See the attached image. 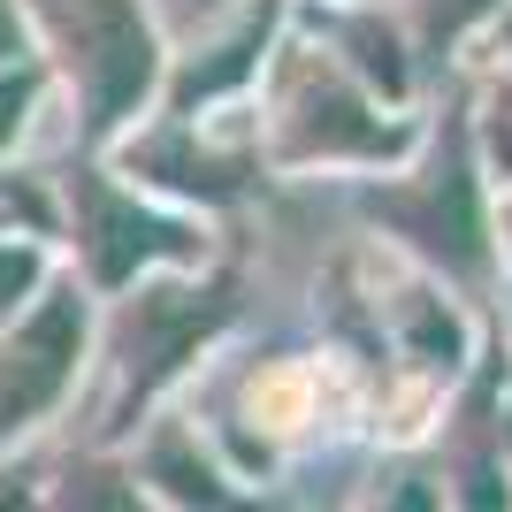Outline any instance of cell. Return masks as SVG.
Returning <instances> with one entry per match:
<instances>
[{
	"instance_id": "obj_1",
	"label": "cell",
	"mask_w": 512,
	"mask_h": 512,
	"mask_svg": "<svg viewBox=\"0 0 512 512\" xmlns=\"http://www.w3.org/2000/svg\"><path fill=\"white\" fill-rule=\"evenodd\" d=\"M46 16H54V31L69 46L77 85H85L92 130H115L153 77V39L138 23V8L130 0H46Z\"/></svg>"
},
{
	"instance_id": "obj_2",
	"label": "cell",
	"mask_w": 512,
	"mask_h": 512,
	"mask_svg": "<svg viewBox=\"0 0 512 512\" xmlns=\"http://www.w3.org/2000/svg\"><path fill=\"white\" fill-rule=\"evenodd\" d=\"M77 337H85V314H77V299H69V291H54V299L23 321L16 337L0 344V436H8V428H23L39 406H54V398H62L69 360H77Z\"/></svg>"
},
{
	"instance_id": "obj_3",
	"label": "cell",
	"mask_w": 512,
	"mask_h": 512,
	"mask_svg": "<svg viewBox=\"0 0 512 512\" xmlns=\"http://www.w3.org/2000/svg\"><path fill=\"white\" fill-rule=\"evenodd\" d=\"M291 115H299V153H383L390 130H375L360 115V107L344 100L329 77H314V69H299V85H291Z\"/></svg>"
},
{
	"instance_id": "obj_4",
	"label": "cell",
	"mask_w": 512,
	"mask_h": 512,
	"mask_svg": "<svg viewBox=\"0 0 512 512\" xmlns=\"http://www.w3.org/2000/svg\"><path fill=\"white\" fill-rule=\"evenodd\" d=\"M85 245H92V268H100L107 283H123L146 253H184V237H176L169 222L115 207L107 192H92V237H85Z\"/></svg>"
},
{
	"instance_id": "obj_5",
	"label": "cell",
	"mask_w": 512,
	"mask_h": 512,
	"mask_svg": "<svg viewBox=\"0 0 512 512\" xmlns=\"http://www.w3.org/2000/svg\"><path fill=\"white\" fill-rule=\"evenodd\" d=\"M69 512H138L123 497V482H107V474H85L77 490H69Z\"/></svg>"
},
{
	"instance_id": "obj_6",
	"label": "cell",
	"mask_w": 512,
	"mask_h": 512,
	"mask_svg": "<svg viewBox=\"0 0 512 512\" xmlns=\"http://www.w3.org/2000/svg\"><path fill=\"white\" fill-rule=\"evenodd\" d=\"M31 276H39V260H31V253H0V314L16 306V291H23Z\"/></svg>"
},
{
	"instance_id": "obj_7",
	"label": "cell",
	"mask_w": 512,
	"mask_h": 512,
	"mask_svg": "<svg viewBox=\"0 0 512 512\" xmlns=\"http://www.w3.org/2000/svg\"><path fill=\"white\" fill-rule=\"evenodd\" d=\"M23 100H31V85H23V77H0V138L23 123Z\"/></svg>"
},
{
	"instance_id": "obj_8",
	"label": "cell",
	"mask_w": 512,
	"mask_h": 512,
	"mask_svg": "<svg viewBox=\"0 0 512 512\" xmlns=\"http://www.w3.org/2000/svg\"><path fill=\"white\" fill-rule=\"evenodd\" d=\"M474 8H482V0H436V31H459Z\"/></svg>"
},
{
	"instance_id": "obj_9",
	"label": "cell",
	"mask_w": 512,
	"mask_h": 512,
	"mask_svg": "<svg viewBox=\"0 0 512 512\" xmlns=\"http://www.w3.org/2000/svg\"><path fill=\"white\" fill-rule=\"evenodd\" d=\"M497 161L512 169V100H497Z\"/></svg>"
},
{
	"instance_id": "obj_10",
	"label": "cell",
	"mask_w": 512,
	"mask_h": 512,
	"mask_svg": "<svg viewBox=\"0 0 512 512\" xmlns=\"http://www.w3.org/2000/svg\"><path fill=\"white\" fill-rule=\"evenodd\" d=\"M0 54H16V8L0 0Z\"/></svg>"
}]
</instances>
